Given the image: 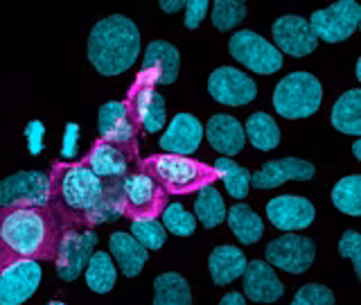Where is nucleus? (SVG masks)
Returning <instances> with one entry per match:
<instances>
[{
  "label": "nucleus",
  "mask_w": 361,
  "mask_h": 305,
  "mask_svg": "<svg viewBox=\"0 0 361 305\" xmlns=\"http://www.w3.org/2000/svg\"><path fill=\"white\" fill-rule=\"evenodd\" d=\"M338 253H341L343 258H350L355 265V274L357 278H361V237L357 231H345L343 237L338 240Z\"/></svg>",
  "instance_id": "39"
},
{
  "label": "nucleus",
  "mask_w": 361,
  "mask_h": 305,
  "mask_svg": "<svg viewBox=\"0 0 361 305\" xmlns=\"http://www.w3.org/2000/svg\"><path fill=\"white\" fill-rule=\"evenodd\" d=\"M97 129H99V140L124 147V150L135 156V131L138 129H135V122L127 104H124V100L106 102V104L99 107Z\"/></svg>",
  "instance_id": "16"
},
{
  "label": "nucleus",
  "mask_w": 361,
  "mask_h": 305,
  "mask_svg": "<svg viewBox=\"0 0 361 305\" xmlns=\"http://www.w3.org/2000/svg\"><path fill=\"white\" fill-rule=\"evenodd\" d=\"M48 305H66V303H61V301H50Z\"/></svg>",
  "instance_id": "45"
},
{
  "label": "nucleus",
  "mask_w": 361,
  "mask_h": 305,
  "mask_svg": "<svg viewBox=\"0 0 361 305\" xmlns=\"http://www.w3.org/2000/svg\"><path fill=\"white\" fill-rule=\"evenodd\" d=\"M228 52L235 61L257 75H274L282 68V54L276 50V45L253 30L235 32L228 41Z\"/></svg>",
  "instance_id": "9"
},
{
  "label": "nucleus",
  "mask_w": 361,
  "mask_h": 305,
  "mask_svg": "<svg viewBox=\"0 0 361 305\" xmlns=\"http://www.w3.org/2000/svg\"><path fill=\"white\" fill-rule=\"evenodd\" d=\"M163 226L167 233L178 235V237H190L197 229V220L195 215H190L180 203H167L165 210L161 213Z\"/></svg>",
  "instance_id": "36"
},
{
  "label": "nucleus",
  "mask_w": 361,
  "mask_h": 305,
  "mask_svg": "<svg viewBox=\"0 0 361 305\" xmlns=\"http://www.w3.org/2000/svg\"><path fill=\"white\" fill-rule=\"evenodd\" d=\"M71 222L54 206L0 210V271L23 260H54L59 242Z\"/></svg>",
  "instance_id": "1"
},
{
  "label": "nucleus",
  "mask_w": 361,
  "mask_h": 305,
  "mask_svg": "<svg viewBox=\"0 0 361 305\" xmlns=\"http://www.w3.org/2000/svg\"><path fill=\"white\" fill-rule=\"evenodd\" d=\"M212 25L219 32H231L246 18V3L242 0H219L212 5Z\"/></svg>",
  "instance_id": "35"
},
{
  "label": "nucleus",
  "mask_w": 361,
  "mask_h": 305,
  "mask_svg": "<svg viewBox=\"0 0 361 305\" xmlns=\"http://www.w3.org/2000/svg\"><path fill=\"white\" fill-rule=\"evenodd\" d=\"M195 220H199L206 229H214L226 220V203L217 188H203L199 190V197L195 201Z\"/></svg>",
  "instance_id": "33"
},
{
  "label": "nucleus",
  "mask_w": 361,
  "mask_h": 305,
  "mask_svg": "<svg viewBox=\"0 0 361 305\" xmlns=\"http://www.w3.org/2000/svg\"><path fill=\"white\" fill-rule=\"evenodd\" d=\"M138 169L149 174L167 195H190L203 188L212 186L217 181L214 167L197 161L190 156L178 154H154L138 161Z\"/></svg>",
  "instance_id": "4"
},
{
  "label": "nucleus",
  "mask_w": 361,
  "mask_h": 305,
  "mask_svg": "<svg viewBox=\"0 0 361 305\" xmlns=\"http://www.w3.org/2000/svg\"><path fill=\"white\" fill-rule=\"evenodd\" d=\"M316 174V167L305 161V158L296 156H287V158H278V161L264 163L257 169L255 174H251V186L259 190H269V188H278L287 181H310Z\"/></svg>",
  "instance_id": "18"
},
{
  "label": "nucleus",
  "mask_w": 361,
  "mask_h": 305,
  "mask_svg": "<svg viewBox=\"0 0 361 305\" xmlns=\"http://www.w3.org/2000/svg\"><path fill=\"white\" fill-rule=\"evenodd\" d=\"M361 20V7L355 0H338V3L316 9L310 16V28L316 39H323L327 43H338L350 39L359 28Z\"/></svg>",
  "instance_id": "10"
},
{
  "label": "nucleus",
  "mask_w": 361,
  "mask_h": 305,
  "mask_svg": "<svg viewBox=\"0 0 361 305\" xmlns=\"http://www.w3.org/2000/svg\"><path fill=\"white\" fill-rule=\"evenodd\" d=\"M41 136H43V124L41 122H30V127H27V138L32 140L30 143V152L32 154H39L41 152Z\"/></svg>",
  "instance_id": "42"
},
{
  "label": "nucleus",
  "mask_w": 361,
  "mask_h": 305,
  "mask_svg": "<svg viewBox=\"0 0 361 305\" xmlns=\"http://www.w3.org/2000/svg\"><path fill=\"white\" fill-rule=\"evenodd\" d=\"M219 305H246V299H244V294L240 292H228V294H224Z\"/></svg>",
  "instance_id": "43"
},
{
  "label": "nucleus",
  "mask_w": 361,
  "mask_h": 305,
  "mask_svg": "<svg viewBox=\"0 0 361 305\" xmlns=\"http://www.w3.org/2000/svg\"><path fill=\"white\" fill-rule=\"evenodd\" d=\"M109 179H99L84 167L79 161L75 163H54L50 174V203L59 208L71 226L82 224V217L93 210L106 190Z\"/></svg>",
  "instance_id": "3"
},
{
  "label": "nucleus",
  "mask_w": 361,
  "mask_h": 305,
  "mask_svg": "<svg viewBox=\"0 0 361 305\" xmlns=\"http://www.w3.org/2000/svg\"><path fill=\"white\" fill-rule=\"evenodd\" d=\"M208 93L224 107H246L257 95V86L246 73L233 66H221L208 77Z\"/></svg>",
  "instance_id": "14"
},
{
  "label": "nucleus",
  "mask_w": 361,
  "mask_h": 305,
  "mask_svg": "<svg viewBox=\"0 0 361 305\" xmlns=\"http://www.w3.org/2000/svg\"><path fill=\"white\" fill-rule=\"evenodd\" d=\"M180 54L169 41H152L145 50L142 71L156 73L158 84H174L178 77Z\"/></svg>",
  "instance_id": "24"
},
{
  "label": "nucleus",
  "mask_w": 361,
  "mask_h": 305,
  "mask_svg": "<svg viewBox=\"0 0 361 305\" xmlns=\"http://www.w3.org/2000/svg\"><path fill=\"white\" fill-rule=\"evenodd\" d=\"M84 278H86V285L90 287V292L109 294L113 287H116L118 267L106 251H95L90 256L88 265L84 269Z\"/></svg>",
  "instance_id": "29"
},
{
  "label": "nucleus",
  "mask_w": 361,
  "mask_h": 305,
  "mask_svg": "<svg viewBox=\"0 0 361 305\" xmlns=\"http://www.w3.org/2000/svg\"><path fill=\"white\" fill-rule=\"evenodd\" d=\"M133 158L135 156L124 150V147H118L106 140H97L79 163L88 167L99 179H122L129 174V163Z\"/></svg>",
  "instance_id": "19"
},
{
  "label": "nucleus",
  "mask_w": 361,
  "mask_h": 305,
  "mask_svg": "<svg viewBox=\"0 0 361 305\" xmlns=\"http://www.w3.org/2000/svg\"><path fill=\"white\" fill-rule=\"evenodd\" d=\"M156 73L152 71H140L135 75L133 84L127 93V104L131 118L135 122V129H142L147 133L161 131L167 124V107L165 97L156 90Z\"/></svg>",
  "instance_id": "6"
},
{
  "label": "nucleus",
  "mask_w": 361,
  "mask_h": 305,
  "mask_svg": "<svg viewBox=\"0 0 361 305\" xmlns=\"http://www.w3.org/2000/svg\"><path fill=\"white\" fill-rule=\"evenodd\" d=\"M97 246V233L90 231H82L77 226H71L66 229L59 242V251H56L54 258V267H56V276L66 282H73L79 276L84 274V269L88 265L90 256Z\"/></svg>",
  "instance_id": "11"
},
{
  "label": "nucleus",
  "mask_w": 361,
  "mask_h": 305,
  "mask_svg": "<svg viewBox=\"0 0 361 305\" xmlns=\"http://www.w3.org/2000/svg\"><path fill=\"white\" fill-rule=\"evenodd\" d=\"M77 136H79L77 124L71 122V124L66 127V140H63V150H61V156H63V158L75 156V152H77Z\"/></svg>",
  "instance_id": "41"
},
{
  "label": "nucleus",
  "mask_w": 361,
  "mask_h": 305,
  "mask_svg": "<svg viewBox=\"0 0 361 305\" xmlns=\"http://www.w3.org/2000/svg\"><path fill=\"white\" fill-rule=\"evenodd\" d=\"M129 233L147 249V251L163 249V244L167 240V231L161 224V220H135V222H131Z\"/></svg>",
  "instance_id": "37"
},
{
  "label": "nucleus",
  "mask_w": 361,
  "mask_h": 305,
  "mask_svg": "<svg viewBox=\"0 0 361 305\" xmlns=\"http://www.w3.org/2000/svg\"><path fill=\"white\" fill-rule=\"evenodd\" d=\"M264 256L271 267L285 269L287 274H302L307 271L316 258V244L312 237L285 233L271 240L264 249Z\"/></svg>",
  "instance_id": "12"
},
{
  "label": "nucleus",
  "mask_w": 361,
  "mask_h": 305,
  "mask_svg": "<svg viewBox=\"0 0 361 305\" xmlns=\"http://www.w3.org/2000/svg\"><path fill=\"white\" fill-rule=\"evenodd\" d=\"M124 217L135 220H158L167 206V192L145 172L127 174L120 184Z\"/></svg>",
  "instance_id": "7"
},
{
  "label": "nucleus",
  "mask_w": 361,
  "mask_h": 305,
  "mask_svg": "<svg viewBox=\"0 0 361 305\" xmlns=\"http://www.w3.org/2000/svg\"><path fill=\"white\" fill-rule=\"evenodd\" d=\"M122 179H109L106 181V190H104V195H102L99 203L90 213L84 215L82 224H79V226H97V224L116 222V220L124 217V210H122V190H120Z\"/></svg>",
  "instance_id": "28"
},
{
  "label": "nucleus",
  "mask_w": 361,
  "mask_h": 305,
  "mask_svg": "<svg viewBox=\"0 0 361 305\" xmlns=\"http://www.w3.org/2000/svg\"><path fill=\"white\" fill-rule=\"evenodd\" d=\"M226 222L231 226V233L242 244H255L264 233V224L259 215L246 203H235L231 210H226Z\"/></svg>",
  "instance_id": "27"
},
{
  "label": "nucleus",
  "mask_w": 361,
  "mask_h": 305,
  "mask_svg": "<svg viewBox=\"0 0 361 305\" xmlns=\"http://www.w3.org/2000/svg\"><path fill=\"white\" fill-rule=\"evenodd\" d=\"M244 133L248 143L259 152H271L280 145V127L269 113L257 111L244 124Z\"/></svg>",
  "instance_id": "31"
},
{
  "label": "nucleus",
  "mask_w": 361,
  "mask_h": 305,
  "mask_svg": "<svg viewBox=\"0 0 361 305\" xmlns=\"http://www.w3.org/2000/svg\"><path fill=\"white\" fill-rule=\"evenodd\" d=\"M208 9H210V3H206V0H192V3H185V28L188 30H197L203 18L208 16Z\"/></svg>",
  "instance_id": "40"
},
{
  "label": "nucleus",
  "mask_w": 361,
  "mask_h": 305,
  "mask_svg": "<svg viewBox=\"0 0 361 305\" xmlns=\"http://www.w3.org/2000/svg\"><path fill=\"white\" fill-rule=\"evenodd\" d=\"M246 256L242 249L231 246V244H221L217 249H212V253L208 258V269H210V278L217 287L231 285L235 278H240L246 269Z\"/></svg>",
  "instance_id": "25"
},
{
  "label": "nucleus",
  "mask_w": 361,
  "mask_h": 305,
  "mask_svg": "<svg viewBox=\"0 0 361 305\" xmlns=\"http://www.w3.org/2000/svg\"><path fill=\"white\" fill-rule=\"evenodd\" d=\"M88 61L104 77L127 73L138 59L140 32L135 23L122 14L97 20L88 34Z\"/></svg>",
  "instance_id": "2"
},
{
  "label": "nucleus",
  "mask_w": 361,
  "mask_h": 305,
  "mask_svg": "<svg viewBox=\"0 0 361 305\" xmlns=\"http://www.w3.org/2000/svg\"><path fill=\"white\" fill-rule=\"evenodd\" d=\"M323 88L312 73H291L282 77L274 90V107L287 120L310 118L321 109Z\"/></svg>",
  "instance_id": "5"
},
{
  "label": "nucleus",
  "mask_w": 361,
  "mask_h": 305,
  "mask_svg": "<svg viewBox=\"0 0 361 305\" xmlns=\"http://www.w3.org/2000/svg\"><path fill=\"white\" fill-rule=\"evenodd\" d=\"M203 133H206V138L212 145V150L224 154L226 158L240 154L244 150V143H246L244 124L233 116H226V113L212 116L206 122Z\"/></svg>",
  "instance_id": "22"
},
{
  "label": "nucleus",
  "mask_w": 361,
  "mask_h": 305,
  "mask_svg": "<svg viewBox=\"0 0 361 305\" xmlns=\"http://www.w3.org/2000/svg\"><path fill=\"white\" fill-rule=\"evenodd\" d=\"M109 249L118 269L127 278H135L142 271L145 263L149 260V251L127 231H116L109 237Z\"/></svg>",
  "instance_id": "23"
},
{
  "label": "nucleus",
  "mask_w": 361,
  "mask_h": 305,
  "mask_svg": "<svg viewBox=\"0 0 361 305\" xmlns=\"http://www.w3.org/2000/svg\"><path fill=\"white\" fill-rule=\"evenodd\" d=\"M244 299H251L253 303H276L285 294V285L278 278L276 269L264 260H253L246 263L244 269Z\"/></svg>",
  "instance_id": "20"
},
{
  "label": "nucleus",
  "mask_w": 361,
  "mask_h": 305,
  "mask_svg": "<svg viewBox=\"0 0 361 305\" xmlns=\"http://www.w3.org/2000/svg\"><path fill=\"white\" fill-rule=\"evenodd\" d=\"M217 177L224 181L226 190H228V195L233 199H244L248 195V188H251V172H248L246 167L237 165L231 158H217V163L212 165Z\"/></svg>",
  "instance_id": "32"
},
{
  "label": "nucleus",
  "mask_w": 361,
  "mask_h": 305,
  "mask_svg": "<svg viewBox=\"0 0 361 305\" xmlns=\"http://www.w3.org/2000/svg\"><path fill=\"white\" fill-rule=\"evenodd\" d=\"M158 7H161L163 11H169V14H176V11L185 9V3H183V0H176V3H169V0H163V3H158Z\"/></svg>",
  "instance_id": "44"
},
{
  "label": "nucleus",
  "mask_w": 361,
  "mask_h": 305,
  "mask_svg": "<svg viewBox=\"0 0 361 305\" xmlns=\"http://www.w3.org/2000/svg\"><path fill=\"white\" fill-rule=\"evenodd\" d=\"M291 305H334V294L330 287L319 285V282H307L296 292Z\"/></svg>",
  "instance_id": "38"
},
{
  "label": "nucleus",
  "mask_w": 361,
  "mask_h": 305,
  "mask_svg": "<svg viewBox=\"0 0 361 305\" xmlns=\"http://www.w3.org/2000/svg\"><path fill=\"white\" fill-rule=\"evenodd\" d=\"M332 127L341 133H361V88H350L334 102Z\"/></svg>",
  "instance_id": "26"
},
{
  "label": "nucleus",
  "mask_w": 361,
  "mask_h": 305,
  "mask_svg": "<svg viewBox=\"0 0 361 305\" xmlns=\"http://www.w3.org/2000/svg\"><path fill=\"white\" fill-rule=\"evenodd\" d=\"M41 265L37 260H14L0 271V305H23L41 285Z\"/></svg>",
  "instance_id": "13"
},
{
  "label": "nucleus",
  "mask_w": 361,
  "mask_h": 305,
  "mask_svg": "<svg viewBox=\"0 0 361 305\" xmlns=\"http://www.w3.org/2000/svg\"><path fill=\"white\" fill-rule=\"evenodd\" d=\"M154 305H192L190 282L180 274H176V271H167V274L156 276Z\"/></svg>",
  "instance_id": "30"
},
{
  "label": "nucleus",
  "mask_w": 361,
  "mask_h": 305,
  "mask_svg": "<svg viewBox=\"0 0 361 305\" xmlns=\"http://www.w3.org/2000/svg\"><path fill=\"white\" fill-rule=\"evenodd\" d=\"M332 203H334V208L341 210L343 215L359 217L361 215V177L350 174L338 181L332 188Z\"/></svg>",
  "instance_id": "34"
},
{
  "label": "nucleus",
  "mask_w": 361,
  "mask_h": 305,
  "mask_svg": "<svg viewBox=\"0 0 361 305\" xmlns=\"http://www.w3.org/2000/svg\"><path fill=\"white\" fill-rule=\"evenodd\" d=\"M267 217L276 229L285 233L305 231L316 217V208L307 197L280 195L267 203Z\"/></svg>",
  "instance_id": "17"
},
{
  "label": "nucleus",
  "mask_w": 361,
  "mask_h": 305,
  "mask_svg": "<svg viewBox=\"0 0 361 305\" xmlns=\"http://www.w3.org/2000/svg\"><path fill=\"white\" fill-rule=\"evenodd\" d=\"M50 177L43 172H16L0 181V210L34 208L50 203Z\"/></svg>",
  "instance_id": "8"
},
{
  "label": "nucleus",
  "mask_w": 361,
  "mask_h": 305,
  "mask_svg": "<svg viewBox=\"0 0 361 305\" xmlns=\"http://www.w3.org/2000/svg\"><path fill=\"white\" fill-rule=\"evenodd\" d=\"M271 34H274L276 50L280 54L285 52L289 56H307L319 48V39L314 37L307 18L296 14L280 16L271 28Z\"/></svg>",
  "instance_id": "15"
},
{
  "label": "nucleus",
  "mask_w": 361,
  "mask_h": 305,
  "mask_svg": "<svg viewBox=\"0 0 361 305\" xmlns=\"http://www.w3.org/2000/svg\"><path fill=\"white\" fill-rule=\"evenodd\" d=\"M201 140H203V124L195 116H190V113H178V116H174L172 122L167 124V129L163 131L158 145H161L167 154L188 156L199 150Z\"/></svg>",
  "instance_id": "21"
}]
</instances>
